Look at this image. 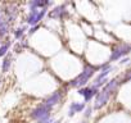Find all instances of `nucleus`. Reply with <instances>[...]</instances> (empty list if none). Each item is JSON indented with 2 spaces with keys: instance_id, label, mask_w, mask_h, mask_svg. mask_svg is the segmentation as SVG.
Segmentation results:
<instances>
[{
  "instance_id": "f257e3e1",
  "label": "nucleus",
  "mask_w": 131,
  "mask_h": 123,
  "mask_svg": "<svg viewBox=\"0 0 131 123\" xmlns=\"http://www.w3.org/2000/svg\"><path fill=\"white\" fill-rule=\"evenodd\" d=\"M94 72H95V68H94V67H91V66L85 67L84 72H81L75 80H72L70 85L73 86V87H81V86L86 85V82H88L89 78L94 75Z\"/></svg>"
},
{
  "instance_id": "f03ea898",
  "label": "nucleus",
  "mask_w": 131,
  "mask_h": 123,
  "mask_svg": "<svg viewBox=\"0 0 131 123\" xmlns=\"http://www.w3.org/2000/svg\"><path fill=\"white\" fill-rule=\"evenodd\" d=\"M50 110L48 106H45L44 104H40L37 108H35L31 112V118L35 119L37 123H41L44 120H46L48 118H50Z\"/></svg>"
},
{
  "instance_id": "7ed1b4c3",
  "label": "nucleus",
  "mask_w": 131,
  "mask_h": 123,
  "mask_svg": "<svg viewBox=\"0 0 131 123\" xmlns=\"http://www.w3.org/2000/svg\"><path fill=\"white\" fill-rule=\"evenodd\" d=\"M45 14H46V8H44V9H34V10H30V14L27 16L26 22H27V24L35 27V26H37L39 22L45 17Z\"/></svg>"
},
{
  "instance_id": "20e7f679",
  "label": "nucleus",
  "mask_w": 131,
  "mask_h": 123,
  "mask_svg": "<svg viewBox=\"0 0 131 123\" xmlns=\"http://www.w3.org/2000/svg\"><path fill=\"white\" fill-rule=\"evenodd\" d=\"M60 99H62V92L60 91H55V92H53L51 95H49L45 100H44V105L45 106H48L49 109H51L54 105H57L59 101H60Z\"/></svg>"
},
{
  "instance_id": "39448f33",
  "label": "nucleus",
  "mask_w": 131,
  "mask_h": 123,
  "mask_svg": "<svg viewBox=\"0 0 131 123\" xmlns=\"http://www.w3.org/2000/svg\"><path fill=\"white\" fill-rule=\"evenodd\" d=\"M108 99H109V94L105 92L104 90L98 92L96 94V99H95V104H94V109H100L103 108L107 103H108Z\"/></svg>"
},
{
  "instance_id": "423d86ee",
  "label": "nucleus",
  "mask_w": 131,
  "mask_h": 123,
  "mask_svg": "<svg viewBox=\"0 0 131 123\" xmlns=\"http://www.w3.org/2000/svg\"><path fill=\"white\" fill-rule=\"evenodd\" d=\"M131 49V46H128V45H119V46H117L114 50H113V53H112V55H111V60H114V59H118L119 56H122V55H125L126 53H128V50Z\"/></svg>"
},
{
  "instance_id": "0eeeda50",
  "label": "nucleus",
  "mask_w": 131,
  "mask_h": 123,
  "mask_svg": "<svg viewBox=\"0 0 131 123\" xmlns=\"http://www.w3.org/2000/svg\"><path fill=\"white\" fill-rule=\"evenodd\" d=\"M79 94L85 97V101H89V100H91L93 96H95L98 94V89L96 87H84V89L79 90Z\"/></svg>"
},
{
  "instance_id": "6e6552de",
  "label": "nucleus",
  "mask_w": 131,
  "mask_h": 123,
  "mask_svg": "<svg viewBox=\"0 0 131 123\" xmlns=\"http://www.w3.org/2000/svg\"><path fill=\"white\" fill-rule=\"evenodd\" d=\"M12 60H13V56L10 53H8L4 58H3V63H2V72L3 73H8L9 69H10V66H12Z\"/></svg>"
},
{
  "instance_id": "1a4fd4ad",
  "label": "nucleus",
  "mask_w": 131,
  "mask_h": 123,
  "mask_svg": "<svg viewBox=\"0 0 131 123\" xmlns=\"http://www.w3.org/2000/svg\"><path fill=\"white\" fill-rule=\"evenodd\" d=\"M85 109V103H72L70 105V110H68V115L73 117L76 113H80Z\"/></svg>"
},
{
  "instance_id": "9d476101",
  "label": "nucleus",
  "mask_w": 131,
  "mask_h": 123,
  "mask_svg": "<svg viewBox=\"0 0 131 123\" xmlns=\"http://www.w3.org/2000/svg\"><path fill=\"white\" fill-rule=\"evenodd\" d=\"M51 2H44V0H34V2H30L28 3V7H30V10H34V9H44L46 8L48 5H50Z\"/></svg>"
},
{
  "instance_id": "9b49d317",
  "label": "nucleus",
  "mask_w": 131,
  "mask_h": 123,
  "mask_svg": "<svg viewBox=\"0 0 131 123\" xmlns=\"http://www.w3.org/2000/svg\"><path fill=\"white\" fill-rule=\"evenodd\" d=\"M64 13H66L64 5H59V7L54 8V9L49 13V17H50V18H57V19H59V18H62V17L64 16Z\"/></svg>"
},
{
  "instance_id": "f8f14e48",
  "label": "nucleus",
  "mask_w": 131,
  "mask_h": 123,
  "mask_svg": "<svg viewBox=\"0 0 131 123\" xmlns=\"http://www.w3.org/2000/svg\"><path fill=\"white\" fill-rule=\"evenodd\" d=\"M8 31H9V22L5 19V21H3L2 23H0V39H2L3 36H5L8 33Z\"/></svg>"
},
{
  "instance_id": "ddd939ff",
  "label": "nucleus",
  "mask_w": 131,
  "mask_h": 123,
  "mask_svg": "<svg viewBox=\"0 0 131 123\" xmlns=\"http://www.w3.org/2000/svg\"><path fill=\"white\" fill-rule=\"evenodd\" d=\"M10 45H12V44H10L9 41L5 42V44H2V45H0V58H4V56L8 54Z\"/></svg>"
},
{
  "instance_id": "4468645a",
  "label": "nucleus",
  "mask_w": 131,
  "mask_h": 123,
  "mask_svg": "<svg viewBox=\"0 0 131 123\" xmlns=\"http://www.w3.org/2000/svg\"><path fill=\"white\" fill-rule=\"evenodd\" d=\"M25 31H26V27H19V28H17V30L14 31V39H16V40H21V39L23 37Z\"/></svg>"
},
{
  "instance_id": "2eb2a0df",
  "label": "nucleus",
  "mask_w": 131,
  "mask_h": 123,
  "mask_svg": "<svg viewBox=\"0 0 131 123\" xmlns=\"http://www.w3.org/2000/svg\"><path fill=\"white\" fill-rule=\"evenodd\" d=\"M3 21H5V14H4V12L0 9V23H2Z\"/></svg>"
},
{
  "instance_id": "dca6fc26",
  "label": "nucleus",
  "mask_w": 131,
  "mask_h": 123,
  "mask_svg": "<svg viewBox=\"0 0 131 123\" xmlns=\"http://www.w3.org/2000/svg\"><path fill=\"white\" fill-rule=\"evenodd\" d=\"M90 115H91V108H88L85 112V118H89Z\"/></svg>"
},
{
  "instance_id": "f3484780",
  "label": "nucleus",
  "mask_w": 131,
  "mask_h": 123,
  "mask_svg": "<svg viewBox=\"0 0 131 123\" xmlns=\"http://www.w3.org/2000/svg\"><path fill=\"white\" fill-rule=\"evenodd\" d=\"M37 28H39V26H35V27H32V28L30 30V32H28V33H30V35H32V33H34V32L37 30Z\"/></svg>"
},
{
  "instance_id": "a211bd4d",
  "label": "nucleus",
  "mask_w": 131,
  "mask_h": 123,
  "mask_svg": "<svg viewBox=\"0 0 131 123\" xmlns=\"http://www.w3.org/2000/svg\"><path fill=\"white\" fill-rule=\"evenodd\" d=\"M53 122H54V120H53L51 118H48L46 120H44V122H41V123H53Z\"/></svg>"
},
{
  "instance_id": "6ab92c4d",
  "label": "nucleus",
  "mask_w": 131,
  "mask_h": 123,
  "mask_svg": "<svg viewBox=\"0 0 131 123\" xmlns=\"http://www.w3.org/2000/svg\"><path fill=\"white\" fill-rule=\"evenodd\" d=\"M2 83H3V78L0 77V86H2Z\"/></svg>"
},
{
  "instance_id": "aec40b11",
  "label": "nucleus",
  "mask_w": 131,
  "mask_h": 123,
  "mask_svg": "<svg viewBox=\"0 0 131 123\" xmlns=\"http://www.w3.org/2000/svg\"><path fill=\"white\" fill-rule=\"evenodd\" d=\"M53 123H60V120H54Z\"/></svg>"
},
{
  "instance_id": "412c9836",
  "label": "nucleus",
  "mask_w": 131,
  "mask_h": 123,
  "mask_svg": "<svg viewBox=\"0 0 131 123\" xmlns=\"http://www.w3.org/2000/svg\"><path fill=\"white\" fill-rule=\"evenodd\" d=\"M81 123H88V122H86V120H82V122H81Z\"/></svg>"
}]
</instances>
